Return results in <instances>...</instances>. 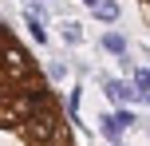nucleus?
Instances as JSON below:
<instances>
[{
	"instance_id": "1a4fd4ad",
	"label": "nucleus",
	"mask_w": 150,
	"mask_h": 146,
	"mask_svg": "<svg viewBox=\"0 0 150 146\" xmlns=\"http://www.w3.org/2000/svg\"><path fill=\"white\" fill-rule=\"evenodd\" d=\"M103 130L111 134V138H119V123H115V118H103Z\"/></svg>"
},
{
	"instance_id": "6e6552de",
	"label": "nucleus",
	"mask_w": 150,
	"mask_h": 146,
	"mask_svg": "<svg viewBox=\"0 0 150 146\" xmlns=\"http://www.w3.org/2000/svg\"><path fill=\"white\" fill-rule=\"evenodd\" d=\"M115 123H119V130H122V126H134V115H130V111H119Z\"/></svg>"
},
{
	"instance_id": "20e7f679",
	"label": "nucleus",
	"mask_w": 150,
	"mask_h": 146,
	"mask_svg": "<svg viewBox=\"0 0 150 146\" xmlns=\"http://www.w3.org/2000/svg\"><path fill=\"white\" fill-rule=\"evenodd\" d=\"M95 16H103V20H115V16H119V4H115V0H95Z\"/></svg>"
},
{
	"instance_id": "f257e3e1",
	"label": "nucleus",
	"mask_w": 150,
	"mask_h": 146,
	"mask_svg": "<svg viewBox=\"0 0 150 146\" xmlns=\"http://www.w3.org/2000/svg\"><path fill=\"white\" fill-rule=\"evenodd\" d=\"M40 103H44V95H16V99L0 111V123H8V126H24L32 115H40Z\"/></svg>"
},
{
	"instance_id": "f03ea898",
	"label": "nucleus",
	"mask_w": 150,
	"mask_h": 146,
	"mask_svg": "<svg viewBox=\"0 0 150 146\" xmlns=\"http://www.w3.org/2000/svg\"><path fill=\"white\" fill-rule=\"evenodd\" d=\"M24 134H28L32 142H40V146L52 142V134H55V111H52V107H44L40 115H32L28 123H24Z\"/></svg>"
},
{
	"instance_id": "7ed1b4c3",
	"label": "nucleus",
	"mask_w": 150,
	"mask_h": 146,
	"mask_svg": "<svg viewBox=\"0 0 150 146\" xmlns=\"http://www.w3.org/2000/svg\"><path fill=\"white\" fill-rule=\"evenodd\" d=\"M0 63L8 67V75H12V79H28V55H24L16 44H4V51H0Z\"/></svg>"
},
{
	"instance_id": "39448f33",
	"label": "nucleus",
	"mask_w": 150,
	"mask_h": 146,
	"mask_svg": "<svg viewBox=\"0 0 150 146\" xmlns=\"http://www.w3.org/2000/svg\"><path fill=\"white\" fill-rule=\"evenodd\" d=\"M103 47H107L111 55H122V51H127V39H122L119 32H111V36H103Z\"/></svg>"
},
{
	"instance_id": "9d476101",
	"label": "nucleus",
	"mask_w": 150,
	"mask_h": 146,
	"mask_svg": "<svg viewBox=\"0 0 150 146\" xmlns=\"http://www.w3.org/2000/svg\"><path fill=\"white\" fill-rule=\"evenodd\" d=\"M87 4H95V0H87Z\"/></svg>"
},
{
	"instance_id": "423d86ee",
	"label": "nucleus",
	"mask_w": 150,
	"mask_h": 146,
	"mask_svg": "<svg viewBox=\"0 0 150 146\" xmlns=\"http://www.w3.org/2000/svg\"><path fill=\"white\" fill-rule=\"evenodd\" d=\"M146 91H150V75H146V67H138V71H134V95L146 99Z\"/></svg>"
},
{
	"instance_id": "0eeeda50",
	"label": "nucleus",
	"mask_w": 150,
	"mask_h": 146,
	"mask_svg": "<svg viewBox=\"0 0 150 146\" xmlns=\"http://www.w3.org/2000/svg\"><path fill=\"white\" fill-rule=\"evenodd\" d=\"M107 95L122 103V99H130V87H127V83H107Z\"/></svg>"
}]
</instances>
